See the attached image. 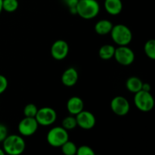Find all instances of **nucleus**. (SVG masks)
Masks as SVG:
<instances>
[{
    "instance_id": "nucleus-22",
    "label": "nucleus",
    "mask_w": 155,
    "mask_h": 155,
    "mask_svg": "<svg viewBox=\"0 0 155 155\" xmlns=\"http://www.w3.org/2000/svg\"><path fill=\"white\" fill-rule=\"evenodd\" d=\"M38 108L34 104H27L24 108V114L27 117H35L37 113Z\"/></svg>"
},
{
    "instance_id": "nucleus-25",
    "label": "nucleus",
    "mask_w": 155,
    "mask_h": 155,
    "mask_svg": "<svg viewBox=\"0 0 155 155\" xmlns=\"http://www.w3.org/2000/svg\"><path fill=\"white\" fill-rule=\"evenodd\" d=\"M8 80L5 76L0 74V95L2 94L7 89L8 87Z\"/></svg>"
},
{
    "instance_id": "nucleus-18",
    "label": "nucleus",
    "mask_w": 155,
    "mask_h": 155,
    "mask_svg": "<svg viewBox=\"0 0 155 155\" xmlns=\"http://www.w3.org/2000/svg\"><path fill=\"white\" fill-rule=\"evenodd\" d=\"M61 148L62 152L66 155H74L77 154V145L71 141H67L64 145L61 146Z\"/></svg>"
},
{
    "instance_id": "nucleus-11",
    "label": "nucleus",
    "mask_w": 155,
    "mask_h": 155,
    "mask_svg": "<svg viewBox=\"0 0 155 155\" xmlns=\"http://www.w3.org/2000/svg\"><path fill=\"white\" fill-rule=\"evenodd\" d=\"M69 52V45L63 39L56 40L51 47V54L57 61L64 60Z\"/></svg>"
},
{
    "instance_id": "nucleus-14",
    "label": "nucleus",
    "mask_w": 155,
    "mask_h": 155,
    "mask_svg": "<svg viewBox=\"0 0 155 155\" xmlns=\"http://www.w3.org/2000/svg\"><path fill=\"white\" fill-rule=\"evenodd\" d=\"M104 9L111 15H117L122 12L123 3L121 0H104Z\"/></svg>"
},
{
    "instance_id": "nucleus-12",
    "label": "nucleus",
    "mask_w": 155,
    "mask_h": 155,
    "mask_svg": "<svg viewBox=\"0 0 155 155\" xmlns=\"http://www.w3.org/2000/svg\"><path fill=\"white\" fill-rule=\"evenodd\" d=\"M78 72L74 68H69L65 70L61 76V83L68 87H71L77 84L78 81Z\"/></svg>"
},
{
    "instance_id": "nucleus-16",
    "label": "nucleus",
    "mask_w": 155,
    "mask_h": 155,
    "mask_svg": "<svg viewBox=\"0 0 155 155\" xmlns=\"http://www.w3.org/2000/svg\"><path fill=\"white\" fill-rule=\"evenodd\" d=\"M142 83H143V82L139 77H131L127 80L126 86L130 92H133V93H136V92L142 90Z\"/></svg>"
},
{
    "instance_id": "nucleus-10",
    "label": "nucleus",
    "mask_w": 155,
    "mask_h": 155,
    "mask_svg": "<svg viewBox=\"0 0 155 155\" xmlns=\"http://www.w3.org/2000/svg\"><path fill=\"white\" fill-rule=\"evenodd\" d=\"M77 126L83 130H90L95 125L96 119L95 115L90 111L83 110L76 115Z\"/></svg>"
},
{
    "instance_id": "nucleus-8",
    "label": "nucleus",
    "mask_w": 155,
    "mask_h": 155,
    "mask_svg": "<svg viewBox=\"0 0 155 155\" xmlns=\"http://www.w3.org/2000/svg\"><path fill=\"white\" fill-rule=\"evenodd\" d=\"M39 124L35 117H25L20 121L18 124V131L23 136H30L34 134L37 130Z\"/></svg>"
},
{
    "instance_id": "nucleus-5",
    "label": "nucleus",
    "mask_w": 155,
    "mask_h": 155,
    "mask_svg": "<svg viewBox=\"0 0 155 155\" xmlns=\"http://www.w3.org/2000/svg\"><path fill=\"white\" fill-rule=\"evenodd\" d=\"M134 104L141 111L148 112L154 107V99L150 92L140 90L135 93Z\"/></svg>"
},
{
    "instance_id": "nucleus-2",
    "label": "nucleus",
    "mask_w": 155,
    "mask_h": 155,
    "mask_svg": "<svg viewBox=\"0 0 155 155\" xmlns=\"http://www.w3.org/2000/svg\"><path fill=\"white\" fill-rule=\"evenodd\" d=\"M5 153L9 155H19L22 154L26 148L24 139L18 135H8L2 142Z\"/></svg>"
},
{
    "instance_id": "nucleus-20",
    "label": "nucleus",
    "mask_w": 155,
    "mask_h": 155,
    "mask_svg": "<svg viewBox=\"0 0 155 155\" xmlns=\"http://www.w3.org/2000/svg\"><path fill=\"white\" fill-rule=\"evenodd\" d=\"M145 52L148 58L151 60L155 59V40L154 39H149L147 41L144 46Z\"/></svg>"
},
{
    "instance_id": "nucleus-24",
    "label": "nucleus",
    "mask_w": 155,
    "mask_h": 155,
    "mask_svg": "<svg viewBox=\"0 0 155 155\" xmlns=\"http://www.w3.org/2000/svg\"><path fill=\"white\" fill-rule=\"evenodd\" d=\"M64 2L66 3L67 5L69 7L70 12L72 14H77V9H76V6H77L78 0H64Z\"/></svg>"
},
{
    "instance_id": "nucleus-15",
    "label": "nucleus",
    "mask_w": 155,
    "mask_h": 155,
    "mask_svg": "<svg viewBox=\"0 0 155 155\" xmlns=\"http://www.w3.org/2000/svg\"><path fill=\"white\" fill-rule=\"evenodd\" d=\"M113 24L111 21L107 19L100 20L95 24V31L101 36H105L110 33L113 27Z\"/></svg>"
},
{
    "instance_id": "nucleus-23",
    "label": "nucleus",
    "mask_w": 155,
    "mask_h": 155,
    "mask_svg": "<svg viewBox=\"0 0 155 155\" xmlns=\"http://www.w3.org/2000/svg\"><path fill=\"white\" fill-rule=\"evenodd\" d=\"M95 154V153L93 149L88 145H82L77 148V155H94Z\"/></svg>"
},
{
    "instance_id": "nucleus-29",
    "label": "nucleus",
    "mask_w": 155,
    "mask_h": 155,
    "mask_svg": "<svg viewBox=\"0 0 155 155\" xmlns=\"http://www.w3.org/2000/svg\"><path fill=\"white\" fill-rule=\"evenodd\" d=\"M5 154V153L4 150L1 149V148H0V155H4Z\"/></svg>"
},
{
    "instance_id": "nucleus-4",
    "label": "nucleus",
    "mask_w": 155,
    "mask_h": 155,
    "mask_svg": "<svg viewBox=\"0 0 155 155\" xmlns=\"http://www.w3.org/2000/svg\"><path fill=\"white\" fill-rule=\"evenodd\" d=\"M46 139L51 146L58 148L69 140V135L68 130L62 127H55L48 132Z\"/></svg>"
},
{
    "instance_id": "nucleus-28",
    "label": "nucleus",
    "mask_w": 155,
    "mask_h": 155,
    "mask_svg": "<svg viewBox=\"0 0 155 155\" xmlns=\"http://www.w3.org/2000/svg\"><path fill=\"white\" fill-rule=\"evenodd\" d=\"M2 11V0H0V14Z\"/></svg>"
},
{
    "instance_id": "nucleus-21",
    "label": "nucleus",
    "mask_w": 155,
    "mask_h": 155,
    "mask_svg": "<svg viewBox=\"0 0 155 155\" xmlns=\"http://www.w3.org/2000/svg\"><path fill=\"white\" fill-rule=\"evenodd\" d=\"M62 127L64 128L66 130H71L76 128L77 126V120H76V117L74 115H71V116H68L62 120Z\"/></svg>"
},
{
    "instance_id": "nucleus-13",
    "label": "nucleus",
    "mask_w": 155,
    "mask_h": 155,
    "mask_svg": "<svg viewBox=\"0 0 155 155\" xmlns=\"http://www.w3.org/2000/svg\"><path fill=\"white\" fill-rule=\"evenodd\" d=\"M84 108V102L80 97L73 96L67 102V109L71 115L76 116Z\"/></svg>"
},
{
    "instance_id": "nucleus-19",
    "label": "nucleus",
    "mask_w": 155,
    "mask_h": 155,
    "mask_svg": "<svg viewBox=\"0 0 155 155\" xmlns=\"http://www.w3.org/2000/svg\"><path fill=\"white\" fill-rule=\"evenodd\" d=\"M18 0H2V10L8 13L15 12L18 9Z\"/></svg>"
},
{
    "instance_id": "nucleus-7",
    "label": "nucleus",
    "mask_w": 155,
    "mask_h": 155,
    "mask_svg": "<svg viewBox=\"0 0 155 155\" xmlns=\"http://www.w3.org/2000/svg\"><path fill=\"white\" fill-rule=\"evenodd\" d=\"M114 58L120 64L123 66H129L134 61L135 54L133 50L127 45H120L115 48Z\"/></svg>"
},
{
    "instance_id": "nucleus-1",
    "label": "nucleus",
    "mask_w": 155,
    "mask_h": 155,
    "mask_svg": "<svg viewBox=\"0 0 155 155\" xmlns=\"http://www.w3.org/2000/svg\"><path fill=\"white\" fill-rule=\"evenodd\" d=\"M77 14L86 20L95 18L100 12V5L96 0H78L77 6Z\"/></svg>"
},
{
    "instance_id": "nucleus-27",
    "label": "nucleus",
    "mask_w": 155,
    "mask_h": 155,
    "mask_svg": "<svg viewBox=\"0 0 155 155\" xmlns=\"http://www.w3.org/2000/svg\"><path fill=\"white\" fill-rule=\"evenodd\" d=\"M142 90L147 91V92H150V90H151V86L149 85V83H142Z\"/></svg>"
},
{
    "instance_id": "nucleus-6",
    "label": "nucleus",
    "mask_w": 155,
    "mask_h": 155,
    "mask_svg": "<svg viewBox=\"0 0 155 155\" xmlns=\"http://www.w3.org/2000/svg\"><path fill=\"white\" fill-rule=\"evenodd\" d=\"M35 118L39 125L48 127L55 122L57 119V113L51 107H43L38 109Z\"/></svg>"
},
{
    "instance_id": "nucleus-3",
    "label": "nucleus",
    "mask_w": 155,
    "mask_h": 155,
    "mask_svg": "<svg viewBox=\"0 0 155 155\" xmlns=\"http://www.w3.org/2000/svg\"><path fill=\"white\" fill-rule=\"evenodd\" d=\"M110 33L114 42L119 46L128 45L133 39V33L131 30L124 24L113 26Z\"/></svg>"
},
{
    "instance_id": "nucleus-17",
    "label": "nucleus",
    "mask_w": 155,
    "mask_h": 155,
    "mask_svg": "<svg viewBox=\"0 0 155 155\" xmlns=\"http://www.w3.org/2000/svg\"><path fill=\"white\" fill-rule=\"evenodd\" d=\"M115 47L110 44H106L102 45L99 48L98 51V55L102 60H110L112 58H114L115 52Z\"/></svg>"
},
{
    "instance_id": "nucleus-9",
    "label": "nucleus",
    "mask_w": 155,
    "mask_h": 155,
    "mask_svg": "<svg viewBox=\"0 0 155 155\" xmlns=\"http://www.w3.org/2000/svg\"><path fill=\"white\" fill-rule=\"evenodd\" d=\"M110 108L112 111L118 116H125L130 110L128 100L123 96H116L110 101Z\"/></svg>"
},
{
    "instance_id": "nucleus-26",
    "label": "nucleus",
    "mask_w": 155,
    "mask_h": 155,
    "mask_svg": "<svg viewBox=\"0 0 155 155\" xmlns=\"http://www.w3.org/2000/svg\"><path fill=\"white\" fill-rule=\"evenodd\" d=\"M8 136V129L5 125L0 124V142H2Z\"/></svg>"
}]
</instances>
